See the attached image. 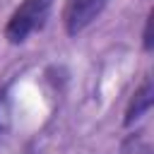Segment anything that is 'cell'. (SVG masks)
<instances>
[{
	"instance_id": "obj_1",
	"label": "cell",
	"mask_w": 154,
	"mask_h": 154,
	"mask_svg": "<svg viewBox=\"0 0 154 154\" xmlns=\"http://www.w3.org/2000/svg\"><path fill=\"white\" fill-rule=\"evenodd\" d=\"M53 0H22L5 24V38L12 46L24 43L31 34L41 31L51 17Z\"/></svg>"
},
{
	"instance_id": "obj_2",
	"label": "cell",
	"mask_w": 154,
	"mask_h": 154,
	"mask_svg": "<svg viewBox=\"0 0 154 154\" xmlns=\"http://www.w3.org/2000/svg\"><path fill=\"white\" fill-rule=\"evenodd\" d=\"M111 0H65L63 5V26L67 36L82 34L108 5Z\"/></svg>"
},
{
	"instance_id": "obj_3",
	"label": "cell",
	"mask_w": 154,
	"mask_h": 154,
	"mask_svg": "<svg viewBox=\"0 0 154 154\" xmlns=\"http://www.w3.org/2000/svg\"><path fill=\"white\" fill-rule=\"evenodd\" d=\"M152 103H154V84H152L149 77H144V82L135 89V94L130 96V101H128V106H125L123 125H125V128H132L137 120H142V118L149 113Z\"/></svg>"
},
{
	"instance_id": "obj_4",
	"label": "cell",
	"mask_w": 154,
	"mask_h": 154,
	"mask_svg": "<svg viewBox=\"0 0 154 154\" xmlns=\"http://www.w3.org/2000/svg\"><path fill=\"white\" fill-rule=\"evenodd\" d=\"M142 48L149 53L154 48V41H152V14H147L144 19V31H142Z\"/></svg>"
},
{
	"instance_id": "obj_5",
	"label": "cell",
	"mask_w": 154,
	"mask_h": 154,
	"mask_svg": "<svg viewBox=\"0 0 154 154\" xmlns=\"http://www.w3.org/2000/svg\"><path fill=\"white\" fill-rule=\"evenodd\" d=\"M142 154H149V147H144V149H142Z\"/></svg>"
}]
</instances>
